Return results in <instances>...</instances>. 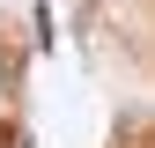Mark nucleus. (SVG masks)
<instances>
[{"mask_svg": "<svg viewBox=\"0 0 155 148\" xmlns=\"http://www.w3.org/2000/svg\"><path fill=\"white\" fill-rule=\"evenodd\" d=\"M30 119H22V37L0 22V148H22Z\"/></svg>", "mask_w": 155, "mask_h": 148, "instance_id": "nucleus-1", "label": "nucleus"}]
</instances>
